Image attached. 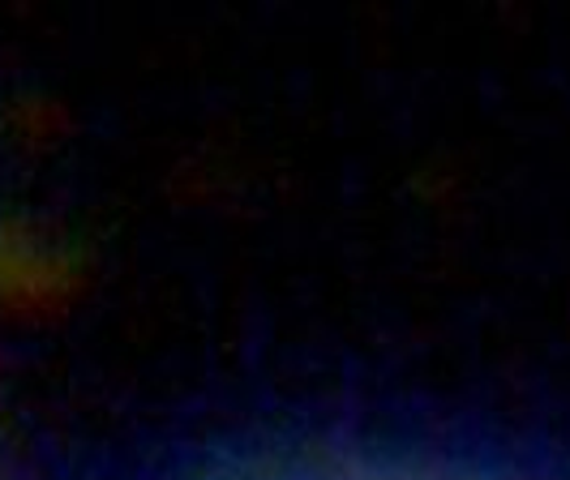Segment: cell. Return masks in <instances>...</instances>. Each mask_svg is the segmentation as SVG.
<instances>
[{
    "mask_svg": "<svg viewBox=\"0 0 570 480\" xmlns=\"http://www.w3.org/2000/svg\"><path fill=\"white\" fill-rule=\"evenodd\" d=\"M262 480H442L425 472H395V468H335V472H287V477Z\"/></svg>",
    "mask_w": 570,
    "mask_h": 480,
    "instance_id": "6da1fadb",
    "label": "cell"
}]
</instances>
